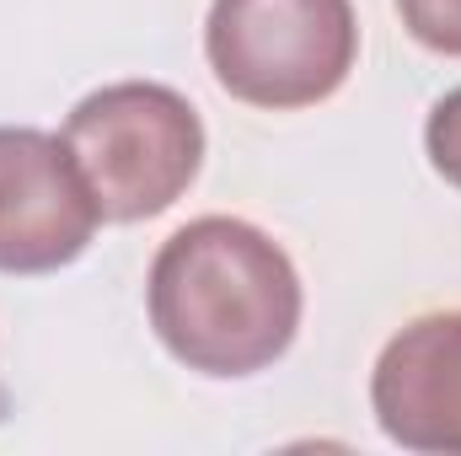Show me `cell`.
<instances>
[{
    "label": "cell",
    "instance_id": "3",
    "mask_svg": "<svg viewBox=\"0 0 461 456\" xmlns=\"http://www.w3.org/2000/svg\"><path fill=\"white\" fill-rule=\"evenodd\" d=\"M204 54L236 103L295 114L328 103L359 59L348 0H215Z\"/></svg>",
    "mask_w": 461,
    "mask_h": 456
},
{
    "label": "cell",
    "instance_id": "6",
    "mask_svg": "<svg viewBox=\"0 0 461 456\" xmlns=\"http://www.w3.org/2000/svg\"><path fill=\"white\" fill-rule=\"evenodd\" d=\"M397 16L413 43L429 54L461 59V0H397Z\"/></svg>",
    "mask_w": 461,
    "mask_h": 456
},
{
    "label": "cell",
    "instance_id": "1",
    "mask_svg": "<svg viewBox=\"0 0 461 456\" xmlns=\"http://www.w3.org/2000/svg\"><path fill=\"white\" fill-rule=\"evenodd\" d=\"M150 328L199 376H258L301 328V274L290 252L236 215L177 226L145 279Z\"/></svg>",
    "mask_w": 461,
    "mask_h": 456
},
{
    "label": "cell",
    "instance_id": "4",
    "mask_svg": "<svg viewBox=\"0 0 461 456\" xmlns=\"http://www.w3.org/2000/svg\"><path fill=\"white\" fill-rule=\"evenodd\" d=\"M103 210L59 134L0 123V274H54L76 263Z\"/></svg>",
    "mask_w": 461,
    "mask_h": 456
},
{
    "label": "cell",
    "instance_id": "7",
    "mask_svg": "<svg viewBox=\"0 0 461 456\" xmlns=\"http://www.w3.org/2000/svg\"><path fill=\"white\" fill-rule=\"evenodd\" d=\"M424 150H429V167L461 188V87L446 92L435 108H429V123H424Z\"/></svg>",
    "mask_w": 461,
    "mask_h": 456
},
{
    "label": "cell",
    "instance_id": "2",
    "mask_svg": "<svg viewBox=\"0 0 461 456\" xmlns=\"http://www.w3.org/2000/svg\"><path fill=\"white\" fill-rule=\"evenodd\" d=\"M65 150L81 167L103 221H150L172 210L204 167V123L161 81H113L65 118Z\"/></svg>",
    "mask_w": 461,
    "mask_h": 456
},
{
    "label": "cell",
    "instance_id": "5",
    "mask_svg": "<svg viewBox=\"0 0 461 456\" xmlns=\"http://www.w3.org/2000/svg\"><path fill=\"white\" fill-rule=\"evenodd\" d=\"M370 408L392 446L461 456V306L397 328L370 370Z\"/></svg>",
    "mask_w": 461,
    "mask_h": 456
}]
</instances>
